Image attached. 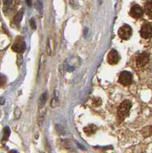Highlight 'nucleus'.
Here are the masks:
<instances>
[{"mask_svg":"<svg viewBox=\"0 0 152 153\" xmlns=\"http://www.w3.org/2000/svg\"><path fill=\"white\" fill-rule=\"evenodd\" d=\"M131 106L132 105L129 100H125L121 103L118 110V117L120 120H124L125 117H128Z\"/></svg>","mask_w":152,"mask_h":153,"instance_id":"1","label":"nucleus"},{"mask_svg":"<svg viewBox=\"0 0 152 153\" xmlns=\"http://www.w3.org/2000/svg\"><path fill=\"white\" fill-rule=\"evenodd\" d=\"M119 83L122 85H130V84H132V81H133V76H132V74L129 71H122L119 75Z\"/></svg>","mask_w":152,"mask_h":153,"instance_id":"2","label":"nucleus"},{"mask_svg":"<svg viewBox=\"0 0 152 153\" xmlns=\"http://www.w3.org/2000/svg\"><path fill=\"white\" fill-rule=\"evenodd\" d=\"M118 35L123 40H128L132 35V28L128 25H125L119 29Z\"/></svg>","mask_w":152,"mask_h":153,"instance_id":"3","label":"nucleus"},{"mask_svg":"<svg viewBox=\"0 0 152 153\" xmlns=\"http://www.w3.org/2000/svg\"><path fill=\"white\" fill-rule=\"evenodd\" d=\"M140 34L142 38L145 39H148L152 38V26L148 23L144 24L141 28Z\"/></svg>","mask_w":152,"mask_h":153,"instance_id":"4","label":"nucleus"},{"mask_svg":"<svg viewBox=\"0 0 152 153\" xmlns=\"http://www.w3.org/2000/svg\"><path fill=\"white\" fill-rule=\"evenodd\" d=\"M120 60V56L118 53V51L115 49H112L109 51L108 54V62L109 65H115L119 63Z\"/></svg>","mask_w":152,"mask_h":153,"instance_id":"5","label":"nucleus"},{"mask_svg":"<svg viewBox=\"0 0 152 153\" xmlns=\"http://www.w3.org/2000/svg\"><path fill=\"white\" fill-rule=\"evenodd\" d=\"M149 61V54L146 52L140 54L136 58V64L138 68H142L147 65Z\"/></svg>","mask_w":152,"mask_h":153,"instance_id":"6","label":"nucleus"},{"mask_svg":"<svg viewBox=\"0 0 152 153\" xmlns=\"http://www.w3.org/2000/svg\"><path fill=\"white\" fill-rule=\"evenodd\" d=\"M143 9H142L140 5H133L129 12L130 16L134 19H140L143 16Z\"/></svg>","mask_w":152,"mask_h":153,"instance_id":"7","label":"nucleus"},{"mask_svg":"<svg viewBox=\"0 0 152 153\" xmlns=\"http://www.w3.org/2000/svg\"><path fill=\"white\" fill-rule=\"evenodd\" d=\"M12 50L18 53H21L24 51V50L25 49V43H24L23 41H19V42H16V43L12 45Z\"/></svg>","mask_w":152,"mask_h":153,"instance_id":"8","label":"nucleus"},{"mask_svg":"<svg viewBox=\"0 0 152 153\" xmlns=\"http://www.w3.org/2000/svg\"><path fill=\"white\" fill-rule=\"evenodd\" d=\"M97 130V126H96L93 125V124H91V125L87 126V127H85L84 129H83V131L86 134H87V136H92L93 134L95 133Z\"/></svg>","mask_w":152,"mask_h":153,"instance_id":"9","label":"nucleus"},{"mask_svg":"<svg viewBox=\"0 0 152 153\" xmlns=\"http://www.w3.org/2000/svg\"><path fill=\"white\" fill-rule=\"evenodd\" d=\"M144 10H145V14L150 18H152V1H148L145 4Z\"/></svg>","mask_w":152,"mask_h":153,"instance_id":"10","label":"nucleus"},{"mask_svg":"<svg viewBox=\"0 0 152 153\" xmlns=\"http://www.w3.org/2000/svg\"><path fill=\"white\" fill-rule=\"evenodd\" d=\"M142 133L145 137L150 136L152 135V126H146L145 127L142 131Z\"/></svg>","mask_w":152,"mask_h":153,"instance_id":"11","label":"nucleus"},{"mask_svg":"<svg viewBox=\"0 0 152 153\" xmlns=\"http://www.w3.org/2000/svg\"><path fill=\"white\" fill-rule=\"evenodd\" d=\"M47 92H44V94H42L41 95V97H39V100H38V103L40 106H44L46 103V101H47Z\"/></svg>","mask_w":152,"mask_h":153,"instance_id":"12","label":"nucleus"},{"mask_svg":"<svg viewBox=\"0 0 152 153\" xmlns=\"http://www.w3.org/2000/svg\"><path fill=\"white\" fill-rule=\"evenodd\" d=\"M23 17V12L21 11V12H19L14 18V22L16 25H19L22 22V19Z\"/></svg>","mask_w":152,"mask_h":153,"instance_id":"13","label":"nucleus"},{"mask_svg":"<svg viewBox=\"0 0 152 153\" xmlns=\"http://www.w3.org/2000/svg\"><path fill=\"white\" fill-rule=\"evenodd\" d=\"M9 136H10V129L9 127H5L4 129V137L3 140H7L9 139Z\"/></svg>","mask_w":152,"mask_h":153,"instance_id":"14","label":"nucleus"},{"mask_svg":"<svg viewBox=\"0 0 152 153\" xmlns=\"http://www.w3.org/2000/svg\"><path fill=\"white\" fill-rule=\"evenodd\" d=\"M36 6L38 10L39 11L41 14H42V10H43V3H42V0H37Z\"/></svg>","mask_w":152,"mask_h":153,"instance_id":"15","label":"nucleus"},{"mask_svg":"<svg viewBox=\"0 0 152 153\" xmlns=\"http://www.w3.org/2000/svg\"><path fill=\"white\" fill-rule=\"evenodd\" d=\"M102 104V100L100 98L96 97L93 100V105L94 106H99Z\"/></svg>","mask_w":152,"mask_h":153,"instance_id":"16","label":"nucleus"},{"mask_svg":"<svg viewBox=\"0 0 152 153\" xmlns=\"http://www.w3.org/2000/svg\"><path fill=\"white\" fill-rule=\"evenodd\" d=\"M21 115H22V112H21V110H20V108L16 107V110H15V112H14L15 119H16V120H17V119L20 118Z\"/></svg>","mask_w":152,"mask_h":153,"instance_id":"17","label":"nucleus"},{"mask_svg":"<svg viewBox=\"0 0 152 153\" xmlns=\"http://www.w3.org/2000/svg\"><path fill=\"white\" fill-rule=\"evenodd\" d=\"M30 25H31V28H33V29H35V28H36V24H35V19H31V20H30Z\"/></svg>","mask_w":152,"mask_h":153,"instance_id":"18","label":"nucleus"},{"mask_svg":"<svg viewBox=\"0 0 152 153\" xmlns=\"http://www.w3.org/2000/svg\"><path fill=\"white\" fill-rule=\"evenodd\" d=\"M12 0H4V4H5V5H6V6L10 5L11 4H12Z\"/></svg>","mask_w":152,"mask_h":153,"instance_id":"19","label":"nucleus"},{"mask_svg":"<svg viewBox=\"0 0 152 153\" xmlns=\"http://www.w3.org/2000/svg\"><path fill=\"white\" fill-rule=\"evenodd\" d=\"M47 54L50 55V48L49 47V40L47 41Z\"/></svg>","mask_w":152,"mask_h":153,"instance_id":"20","label":"nucleus"},{"mask_svg":"<svg viewBox=\"0 0 152 153\" xmlns=\"http://www.w3.org/2000/svg\"><path fill=\"white\" fill-rule=\"evenodd\" d=\"M5 102V100L4 99L3 97H0V104L4 105Z\"/></svg>","mask_w":152,"mask_h":153,"instance_id":"21","label":"nucleus"},{"mask_svg":"<svg viewBox=\"0 0 152 153\" xmlns=\"http://www.w3.org/2000/svg\"><path fill=\"white\" fill-rule=\"evenodd\" d=\"M26 3L28 6H31V3H32V0H26Z\"/></svg>","mask_w":152,"mask_h":153,"instance_id":"22","label":"nucleus"},{"mask_svg":"<svg viewBox=\"0 0 152 153\" xmlns=\"http://www.w3.org/2000/svg\"><path fill=\"white\" fill-rule=\"evenodd\" d=\"M99 1H100V4H102V0H99Z\"/></svg>","mask_w":152,"mask_h":153,"instance_id":"23","label":"nucleus"}]
</instances>
